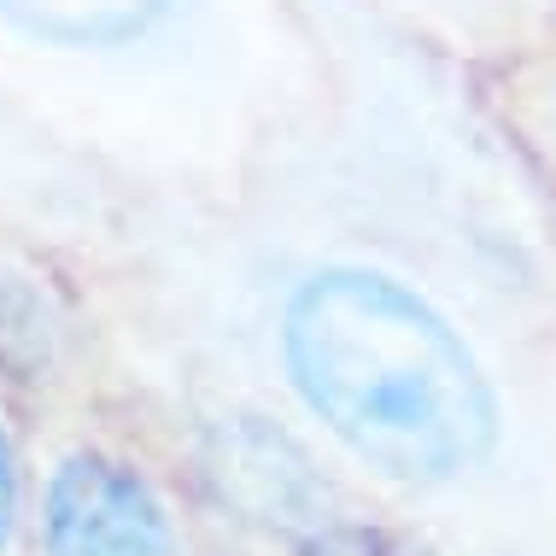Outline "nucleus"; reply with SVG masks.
Masks as SVG:
<instances>
[{
    "instance_id": "f257e3e1",
    "label": "nucleus",
    "mask_w": 556,
    "mask_h": 556,
    "mask_svg": "<svg viewBox=\"0 0 556 556\" xmlns=\"http://www.w3.org/2000/svg\"><path fill=\"white\" fill-rule=\"evenodd\" d=\"M281 375L317 422L404 486H457L498 445V387L463 328L375 258H311L276 299Z\"/></svg>"
},
{
    "instance_id": "f03ea898",
    "label": "nucleus",
    "mask_w": 556,
    "mask_h": 556,
    "mask_svg": "<svg viewBox=\"0 0 556 556\" xmlns=\"http://www.w3.org/2000/svg\"><path fill=\"white\" fill-rule=\"evenodd\" d=\"M41 556H176V533L141 475L77 451L53 469L41 498Z\"/></svg>"
},
{
    "instance_id": "7ed1b4c3",
    "label": "nucleus",
    "mask_w": 556,
    "mask_h": 556,
    "mask_svg": "<svg viewBox=\"0 0 556 556\" xmlns=\"http://www.w3.org/2000/svg\"><path fill=\"white\" fill-rule=\"evenodd\" d=\"M182 18V0H0V24L59 53H135Z\"/></svg>"
},
{
    "instance_id": "20e7f679",
    "label": "nucleus",
    "mask_w": 556,
    "mask_h": 556,
    "mask_svg": "<svg viewBox=\"0 0 556 556\" xmlns=\"http://www.w3.org/2000/svg\"><path fill=\"white\" fill-rule=\"evenodd\" d=\"M12 528H18V457H12V440L0 428V556L12 545Z\"/></svg>"
}]
</instances>
